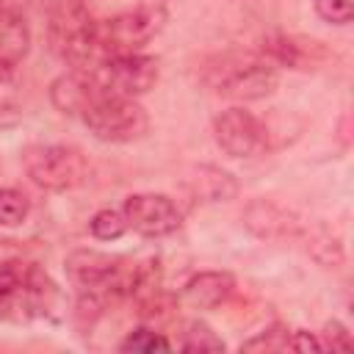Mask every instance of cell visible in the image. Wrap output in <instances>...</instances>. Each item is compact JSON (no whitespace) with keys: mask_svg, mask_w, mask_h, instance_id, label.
I'll return each instance as SVG.
<instances>
[{"mask_svg":"<svg viewBox=\"0 0 354 354\" xmlns=\"http://www.w3.org/2000/svg\"><path fill=\"white\" fill-rule=\"evenodd\" d=\"M243 224H246L254 235L268 238V241L288 238V235H296V232H299L296 218H293L285 207H279V205H274V202H268V199H254V202L246 207V213H243Z\"/></svg>","mask_w":354,"mask_h":354,"instance_id":"cell-14","label":"cell"},{"mask_svg":"<svg viewBox=\"0 0 354 354\" xmlns=\"http://www.w3.org/2000/svg\"><path fill=\"white\" fill-rule=\"evenodd\" d=\"M30 202L17 188H0V227H17L28 218Z\"/></svg>","mask_w":354,"mask_h":354,"instance_id":"cell-20","label":"cell"},{"mask_svg":"<svg viewBox=\"0 0 354 354\" xmlns=\"http://www.w3.org/2000/svg\"><path fill=\"white\" fill-rule=\"evenodd\" d=\"M102 91V86L97 83L94 72H83V69H72L61 77L53 80L50 86V102L69 116H80L86 111V105Z\"/></svg>","mask_w":354,"mask_h":354,"instance_id":"cell-11","label":"cell"},{"mask_svg":"<svg viewBox=\"0 0 354 354\" xmlns=\"http://www.w3.org/2000/svg\"><path fill=\"white\" fill-rule=\"evenodd\" d=\"M127 230L144 238H163L180 230L183 213L166 194H130L122 205Z\"/></svg>","mask_w":354,"mask_h":354,"instance_id":"cell-10","label":"cell"},{"mask_svg":"<svg viewBox=\"0 0 354 354\" xmlns=\"http://www.w3.org/2000/svg\"><path fill=\"white\" fill-rule=\"evenodd\" d=\"M299 235H301V241L307 243V252H310L321 266L335 268V266L343 263V246H340V241H337L332 232H326L324 227L299 230Z\"/></svg>","mask_w":354,"mask_h":354,"instance_id":"cell-17","label":"cell"},{"mask_svg":"<svg viewBox=\"0 0 354 354\" xmlns=\"http://www.w3.org/2000/svg\"><path fill=\"white\" fill-rule=\"evenodd\" d=\"M288 337H290V329L282 326V324H274V326L263 329L257 337L246 340L241 346V351H285L288 348Z\"/></svg>","mask_w":354,"mask_h":354,"instance_id":"cell-22","label":"cell"},{"mask_svg":"<svg viewBox=\"0 0 354 354\" xmlns=\"http://www.w3.org/2000/svg\"><path fill=\"white\" fill-rule=\"evenodd\" d=\"M313 50H318V41H304L288 33H268L260 44V55L271 61L274 66H290V69H304L307 58L313 64Z\"/></svg>","mask_w":354,"mask_h":354,"instance_id":"cell-15","label":"cell"},{"mask_svg":"<svg viewBox=\"0 0 354 354\" xmlns=\"http://www.w3.org/2000/svg\"><path fill=\"white\" fill-rule=\"evenodd\" d=\"M180 348L183 351H224V340L205 321H191L183 332Z\"/></svg>","mask_w":354,"mask_h":354,"instance_id":"cell-18","label":"cell"},{"mask_svg":"<svg viewBox=\"0 0 354 354\" xmlns=\"http://www.w3.org/2000/svg\"><path fill=\"white\" fill-rule=\"evenodd\" d=\"M47 11V39L58 58L75 69L91 72L100 61L97 19L86 0H44Z\"/></svg>","mask_w":354,"mask_h":354,"instance_id":"cell-1","label":"cell"},{"mask_svg":"<svg viewBox=\"0 0 354 354\" xmlns=\"http://www.w3.org/2000/svg\"><path fill=\"white\" fill-rule=\"evenodd\" d=\"M213 138L230 158H254L268 147L266 124L246 108H227L213 119Z\"/></svg>","mask_w":354,"mask_h":354,"instance_id":"cell-9","label":"cell"},{"mask_svg":"<svg viewBox=\"0 0 354 354\" xmlns=\"http://www.w3.org/2000/svg\"><path fill=\"white\" fill-rule=\"evenodd\" d=\"M88 230H91V235H94L97 241H116V238H122V235L127 232V218H124L122 210L105 207V210H97V213L91 216Z\"/></svg>","mask_w":354,"mask_h":354,"instance_id":"cell-19","label":"cell"},{"mask_svg":"<svg viewBox=\"0 0 354 354\" xmlns=\"http://www.w3.org/2000/svg\"><path fill=\"white\" fill-rule=\"evenodd\" d=\"M22 166L44 191H69L83 185L88 177L83 152L66 144H30L22 152Z\"/></svg>","mask_w":354,"mask_h":354,"instance_id":"cell-7","label":"cell"},{"mask_svg":"<svg viewBox=\"0 0 354 354\" xmlns=\"http://www.w3.org/2000/svg\"><path fill=\"white\" fill-rule=\"evenodd\" d=\"M97 83L108 94L119 97H141L147 94L158 80V61L144 53H124V55H108L94 69Z\"/></svg>","mask_w":354,"mask_h":354,"instance_id":"cell-8","label":"cell"},{"mask_svg":"<svg viewBox=\"0 0 354 354\" xmlns=\"http://www.w3.org/2000/svg\"><path fill=\"white\" fill-rule=\"evenodd\" d=\"M232 293L235 277L230 271H199L183 288V299L196 310H216L227 304Z\"/></svg>","mask_w":354,"mask_h":354,"instance_id":"cell-12","label":"cell"},{"mask_svg":"<svg viewBox=\"0 0 354 354\" xmlns=\"http://www.w3.org/2000/svg\"><path fill=\"white\" fill-rule=\"evenodd\" d=\"M80 119L94 133V138L108 144H127L149 130V116L136 102V97L108 94L105 88L86 105Z\"/></svg>","mask_w":354,"mask_h":354,"instance_id":"cell-6","label":"cell"},{"mask_svg":"<svg viewBox=\"0 0 354 354\" xmlns=\"http://www.w3.org/2000/svg\"><path fill=\"white\" fill-rule=\"evenodd\" d=\"M315 14L329 25H346L351 22L354 3L351 0H315Z\"/></svg>","mask_w":354,"mask_h":354,"instance_id":"cell-23","label":"cell"},{"mask_svg":"<svg viewBox=\"0 0 354 354\" xmlns=\"http://www.w3.org/2000/svg\"><path fill=\"white\" fill-rule=\"evenodd\" d=\"M58 304L55 282L33 263H0V318H36Z\"/></svg>","mask_w":354,"mask_h":354,"instance_id":"cell-3","label":"cell"},{"mask_svg":"<svg viewBox=\"0 0 354 354\" xmlns=\"http://www.w3.org/2000/svg\"><path fill=\"white\" fill-rule=\"evenodd\" d=\"M169 348H171V343H169L160 332H155V329H149V326L133 329V332L119 343V351H141V354H149V351H169Z\"/></svg>","mask_w":354,"mask_h":354,"instance_id":"cell-21","label":"cell"},{"mask_svg":"<svg viewBox=\"0 0 354 354\" xmlns=\"http://www.w3.org/2000/svg\"><path fill=\"white\" fill-rule=\"evenodd\" d=\"M288 348H296V351H324V343H321V337H315L310 332H290Z\"/></svg>","mask_w":354,"mask_h":354,"instance_id":"cell-25","label":"cell"},{"mask_svg":"<svg viewBox=\"0 0 354 354\" xmlns=\"http://www.w3.org/2000/svg\"><path fill=\"white\" fill-rule=\"evenodd\" d=\"M30 50V28L14 8H0V75H8Z\"/></svg>","mask_w":354,"mask_h":354,"instance_id":"cell-13","label":"cell"},{"mask_svg":"<svg viewBox=\"0 0 354 354\" xmlns=\"http://www.w3.org/2000/svg\"><path fill=\"white\" fill-rule=\"evenodd\" d=\"M97 19V44L102 58L108 55H124V53H141L147 41L163 28L166 8L158 6H133L113 11L108 17Z\"/></svg>","mask_w":354,"mask_h":354,"instance_id":"cell-5","label":"cell"},{"mask_svg":"<svg viewBox=\"0 0 354 354\" xmlns=\"http://www.w3.org/2000/svg\"><path fill=\"white\" fill-rule=\"evenodd\" d=\"M136 260L94 252V249H77L66 257V274L69 282L77 288V293L100 296L105 304L111 299H130L133 282H136Z\"/></svg>","mask_w":354,"mask_h":354,"instance_id":"cell-4","label":"cell"},{"mask_svg":"<svg viewBox=\"0 0 354 354\" xmlns=\"http://www.w3.org/2000/svg\"><path fill=\"white\" fill-rule=\"evenodd\" d=\"M188 185L202 202H227L238 194V183L232 180V174L218 166H199Z\"/></svg>","mask_w":354,"mask_h":354,"instance_id":"cell-16","label":"cell"},{"mask_svg":"<svg viewBox=\"0 0 354 354\" xmlns=\"http://www.w3.org/2000/svg\"><path fill=\"white\" fill-rule=\"evenodd\" d=\"M321 343H324V348L346 351V348H351V335H348V329L340 321H326V326L321 332Z\"/></svg>","mask_w":354,"mask_h":354,"instance_id":"cell-24","label":"cell"},{"mask_svg":"<svg viewBox=\"0 0 354 354\" xmlns=\"http://www.w3.org/2000/svg\"><path fill=\"white\" fill-rule=\"evenodd\" d=\"M202 80L218 97L252 102L268 97L277 88L279 75L277 66L266 61L257 50H230L205 64Z\"/></svg>","mask_w":354,"mask_h":354,"instance_id":"cell-2","label":"cell"}]
</instances>
